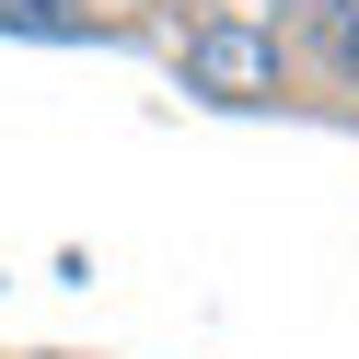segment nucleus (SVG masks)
Instances as JSON below:
<instances>
[{
	"instance_id": "nucleus-1",
	"label": "nucleus",
	"mask_w": 359,
	"mask_h": 359,
	"mask_svg": "<svg viewBox=\"0 0 359 359\" xmlns=\"http://www.w3.org/2000/svg\"><path fill=\"white\" fill-rule=\"evenodd\" d=\"M186 81L209 104H266L278 93V35H266L255 12H197L186 24Z\"/></svg>"
},
{
	"instance_id": "nucleus-2",
	"label": "nucleus",
	"mask_w": 359,
	"mask_h": 359,
	"mask_svg": "<svg viewBox=\"0 0 359 359\" xmlns=\"http://www.w3.org/2000/svg\"><path fill=\"white\" fill-rule=\"evenodd\" d=\"M302 24H313V47H325V70L359 93V0H313Z\"/></svg>"
}]
</instances>
